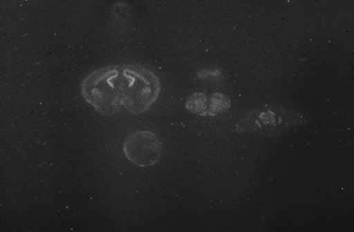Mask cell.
Instances as JSON below:
<instances>
[{"mask_svg": "<svg viewBox=\"0 0 354 232\" xmlns=\"http://www.w3.org/2000/svg\"><path fill=\"white\" fill-rule=\"evenodd\" d=\"M81 93L85 101L101 114H116L124 104L122 67L109 66L88 75L82 82Z\"/></svg>", "mask_w": 354, "mask_h": 232, "instance_id": "cell-1", "label": "cell"}, {"mask_svg": "<svg viewBox=\"0 0 354 232\" xmlns=\"http://www.w3.org/2000/svg\"><path fill=\"white\" fill-rule=\"evenodd\" d=\"M124 81L123 106L133 115L149 110L158 99L161 84L153 72L139 66L122 67Z\"/></svg>", "mask_w": 354, "mask_h": 232, "instance_id": "cell-2", "label": "cell"}, {"mask_svg": "<svg viewBox=\"0 0 354 232\" xmlns=\"http://www.w3.org/2000/svg\"><path fill=\"white\" fill-rule=\"evenodd\" d=\"M305 120L304 114L299 110L284 106L267 107L252 112L238 126V130L273 137L301 125Z\"/></svg>", "mask_w": 354, "mask_h": 232, "instance_id": "cell-3", "label": "cell"}, {"mask_svg": "<svg viewBox=\"0 0 354 232\" xmlns=\"http://www.w3.org/2000/svg\"><path fill=\"white\" fill-rule=\"evenodd\" d=\"M124 153L129 162L140 167L156 164L162 153V144L154 133L138 131L130 135L124 144Z\"/></svg>", "mask_w": 354, "mask_h": 232, "instance_id": "cell-4", "label": "cell"}, {"mask_svg": "<svg viewBox=\"0 0 354 232\" xmlns=\"http://www.w3.org/2000/svg\"><path fill=\"white\" fill-rule=\"evenodd\" d=\"M196 111L198 113L204 112L205 114H215L227 109L230 106V101L222 95H213L210 97L201 94L196 97Z\"/></svg>", "mask_w": 354, "mask_h": 232, "instance_id": "cell-5", "label": "cell"}]
</instances>
